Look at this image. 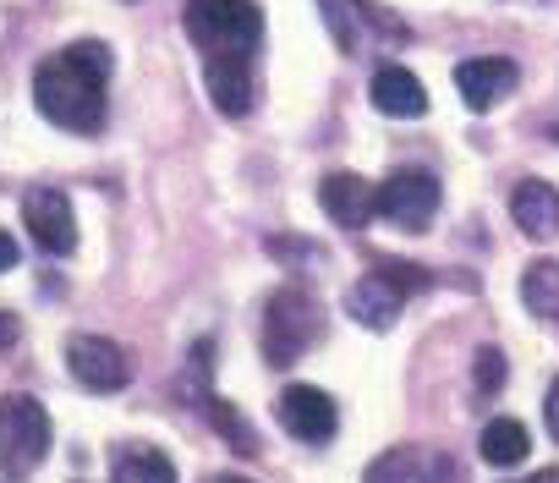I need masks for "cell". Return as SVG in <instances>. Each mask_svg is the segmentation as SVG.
<instances>
[{"label": "cell", "instance_id": "cb8c5ba5", "mask_svg": "<svg viewBox=\"0 0 559 483\" xmlns=\"http://www.w3.org/2000/svg\"><path fill=\"white\" fill-rule=\"evenodd\" d=\"M17 335H23V325H17L12 314H0V352H7V346H12Z\"/></svg>", "mask_w": 559, "mask_h": 483}, {"label": "cell", "instance_id": "7c38bea8", "mask_svg": "<svg viewBox=\"0 0 559 483\" xmlns=\"http://www.w3.org/2000/svg\"><path fill=\"white\" fill-rule=\"evenodd\" d=\"M319 203L341 231H362V225L379 220V187H368L357 170H330L319 181Z\"/></svg>", "mask_w": 559, "mask_h": 483}, {"label": "cell", "instance_id": "30bf717a", "mask_svg": "<svg viewBox=\"0 0 559 483\" xmlns=\"http://www.w3.org/2000/svg\"><path fill=\"white\" fill-rule=\"evenodd\" d=\"M67 368L88 390H121L132 379V357L110 335H72L67 341Z\"/></svg>", "mask_w": 559, "mask_h": 483}, {"label": "cell", "instance_id": "7a4b0ae2", "mask_svg": "<svg viewBox=\"0 0 559 483\" xmlns=\"http://www.w3.org/2000/svg\"><path fill=\"white\" fill-rule=\"evenodd\" d=\"M187 39L203 61H258L263 12L258 0H187Z\"/></svg>", "mask_w": 559, "mask_h": 483}, {"label": "cell", "instance_id": "603a6c76", "mask_svg": "<svg viewBox=\"0 0 559 483\" xmlns=\"http://www.w3.org/2000/svg\"><path fill=\"white\" fill-rule=\"evenodd\" d=\"M7 270H17V241L0 231V275H7Z\"/></svg>", "mask_w": 559, "mask_h": 483}, {"label": "cell", "instance_id": "9c48e42d", "mask_svg": "<svg viewBox=\"0 0 559 483\" xmlns=\"http://www.w3.org/2000/svg\"><path fill=\"white\" fill-rule=\"evenodd\" d=\"M280 423L302 445H330L341 428V412H335V396H324L319 385H286L280 390Z\"/></svg>", "mask_w": 559, "mask_h": 483}, {"label": "cell", "instance_id": "277c9868", "mask_svg": "<svg viewBox=\"0 0 559 483\" xmlns=\"http://www.w3.org/2000/svg\"><path fill=\"white\" fill-rule=\"evenodd\" d=\"M319 335V308L302 286H280L263 303V363L269 368H292Z\"/></svg>", "mask_w": 559, "mask_h": 483}, {"label": "cell", "instance_id": "ac0fdd59", "mask_svg": "<svg viewBox=\"0 0 559 483\" xmlns=\"http://www.w3.org/2000/svg\"><path fill=\"white\" fill-rule=\"evenodd\" d=\"M110 472H116V483H176L170 456L154 450V445H121L116 461H110Z\"/></svg>", "mask_w": 559, "mask_h": 483}, {"label": "cell", "instance_id": "d6986e66", "mask_svg": "<svg viewBox=\"0 0 559 483\" xmlns=\"http://www.w3.org/2000/svg\"><path fill=\"white\" fill-rule=\"evenodd\" d=\"M521 303H526L537 319L559 325V259L526 264V275H521Z\"/></svg>", "mask_w": 559, "mask_h": 483}, {"label": "cell", "instance_id": "2e32d148", "mask_svg": "<svg viewBox=\"0 0 559 483\" xmlns=\"http://www.w3.org/2000/svg\"><path fill=\"white\" fill-rule=\"evenodd\" d=\"M203 78H209V99L219 116H247L258 105L252 61H203Z\"/></svg>", "mask_w": 559, "mask_h": 483}, {"label": "cell", "instance_id": "44dd1931", "mask_svg": "<svg viewBox=\"0 0 559 483\" xmlns=\"http://www.w3.org/2000/svg\"><path fill=\"white\" fill-rule=\"evenodd\" d=\"M472 379H477L483 396H499V390H504V352H499V346H477Z\"/></svg>", "mask_w": 559, "mask_h": 483}, {"label": "cell", "instance_id": "5bb4252c", "mask_svg": "<svg viewBox=\"0 0 559 483\" xmlns=\"http://www.w3.org/2000/svg\"><path fill=\"white\" fill-rule=\"evenodd\" d=\"M368 99H373L379 116H395V121L428 116V89H423V78L406 72V67H379L373 83H368Z\"/></svg>", "mask_w": 559, "mask_h": 483}, {"label": "cell", "instance_id": "8fae6325", "mask_svg": "<svg viewBox=\"0 0 559 483\" xmlns=\"http://www.w3.org/2000/svg\"><path fill=\"white\" fill-rule=\"evenodd\" d=\"M455 89H461L466 110H493L521 89V67L504 61V56H472V61L455 67Z\"/></svg>", "mask_w": 559, "mask_h": 483}, {"label": "cell", "instance_id": "ffe728a7", "mask_svg": "<svg viewBox=\"0 0 559 483\" xmlns=\"http://www.w3.org/2000/svg\"><path fill=\"white\" fill-rule=\"evenodd\" d=\"M203 412H209V423L230 439V450H236V456H258V434L241 423V412H236V407H225V401H214V396H209V401H203Z\"/></svg>", "mask_w": 559, "mask_h": 483}, {"label": "cell", "instance_id": "9a60e30c", "mask_svg": "<svg viewBox=\"0 0 559 483\" xmlns=\"http://www.w3.org/2000/svg\"><path fill=\"white\" fill-rule=\"evenodd\" d=\"M510 220L521 225V236L532 241H554L559 236V192L548 181H521L510 192Z\"/></svg>", "mask_w": 559, "mask_h": 483}, {"label": "cell", "instance_id": "484cf974", "mask_svg": "<svg viewBox=\"0 0 559 483\" xmlns=\"http://www.w3.org/2000/svg\"><path fill=\"white\" fill-rule=\"evenodd\" d=\"M209 483H252V478H236V472H219V478H209Z\"/></svg>", "mask_w": 559, "mask_h": 483}, {"label": "cell", "instance_id": "d4e9b609", "mask_svg": "<svg viewBox=\"0 0 559 483\" xmlns=\"http://www.w3.org/2000/svg\"><path fill=\"white\" fill-rule=\"evenodd\" d=\"M532 483H559V467H543V472H537Z\"/></svg>", "mask_w": 559, "mask_h": 483}, {"label": "cell", "instance_id": "7402d4cb", "mask_svg": "<svg viewBox=\"0 0 559 483\" xmlns=\"http://www.w3.org/2000/svg\"><path fill=\"white\" fill-rule=\"evenodd\" d=\"M543 423H548V434L559 439V379L548 385V401H543Z\"/></svg>", "mask_w": 559, "mask_h": 483}, {"label": "cell", "instance_id": "5b68a950", "mask_svg": "<svg viewBox=\"0 0 559 483\" xmlns=\"http://www.w3.org/2000/svg\"><path fill=\"white\" fill-rule=\"evenodd\" d=\"M50 456V412L39 396H7L0 401V467L7 478H28Z\"/></svg>", "mask_w": 559, "mask_h": 483}, {"label": "cell", "instance_id": "3957f363", "mask_svg": "<svg viewBox=\"0 0 559 483\" xmlns=\"http://www.w3.org/2000/svg\"><path fill=\"white\" fill-rule=\"evenodd\" d=\"M428 286H433L428 270H417L406 259H379L357 286H346V319L362 325V330H390L406 314V303Z\"/></svg>", "mask_w": 559, "mask_h": 483}, {"label": "cell", "instance_id": "4fadbf2b", "mask_svg": "<svg viewBox=\"0 0 559 483\" xmlns=\"http://www.w3.org/2000/svg\"><path fill=\"white\" fill-rule=\"evenodd\" d=\"M455 461L444 450H423V445H395L384 456H373V467L362 472V483H450Z\"/></svg>", "mask_w": 559, "mask_h": 483}, {"label": "cell", "instance_id": "e0dca14e", "mask_svg": "<svg viewBox=\"0 0 559 483\" xmlns=\"http://www.w3.org/2000/svg\"><path fill=\"white\" fill-rule=\"evenodd\" d=\"M477 450H483L488 467H521V461L532 456V434H526V423H515V417H493V423L477 434Z\"/></svg>", "mask_w": 559, "mask_h": 483}, {"label": "cell", "instance_id": "6da1fadb", "mask_svg": "<svg viewBox=\"0 0 559 483\" xmlns=\"http://www.w3.org/2000/svg\"><path fill=\"white\" fill-rule=\"evenodd\" d=\"M110 72L116 56L105 39H78L56 56H45L34 67V105L45 121H56L61 132H99L105 127V105H110Z\"/></svg>", "mask_w": 559, "mask_h": 483}, {"label": "cell", "instance_id": "8992f818", "mask_svg": "<svg viewBox=\"0 0 559 483\" xmlns=\"http://www.w3.org/2000/svg\"><path fill=\"white\" fill-rule=\"evenodd\" d=\"M439 176L423 170V165H401L379 181V220H390L395 231H428L433 214H439Z\"/></svg>", "mask_w": 559, "mask_h": 483}, {"label": "cell", "instance_id": "ba28073f", "mask_svg": "<svg viewBox=\"0 0 559 483\" xmlns=\"http://www.w3.org/2000/svg\"><path fill=\"white\" fill-rule=\"evenodd\" d=\"M23 225H28V236L39 241L50 259L78 254V214H72V198H67L61 187L34 181V187L23 192Z\"/></svg>", "mask_w": 559, "mask_h": 483}, {"label": "cell", "instance_id": "52a82bcc", "mask_svg": "<svg viewBox=\"0 0 559 483\" xmlns=\"http://www.w3.org/2000/svg\"><path fill=\"white\" fill-rule=\"evenodd\" d=\"M319 17L330 28V39L346 50V56H362L379 45V34L390 39H406V23L390 17L384 7H373V0H319Z\"/></svg>", "mask_w": 559, "mask_h": 483}]
</instances>
